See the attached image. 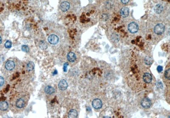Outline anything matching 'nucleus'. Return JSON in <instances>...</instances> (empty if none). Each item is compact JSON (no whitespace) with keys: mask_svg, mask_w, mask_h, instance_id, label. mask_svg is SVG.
<instances>
[{"mask_svg":"<svg viewBox=\"0 0 170 118\" xmlns=\"http://www.w3.org/2000/svg\"><path fill=\"white\" fill-rule=\"evenodd\" d=\"M138 30L139 26L138 24L135 22H132L130 23L128 26V30L132 33H135L137 32Z\"/></svg>","mask_w":170,"mask_h":118,"instance_id":"nucleus-2","label":"nucleus"},{"mask_svg":"<svg viewBox=\"0 0 170 118\" xmlns=\"http://www.w3.org/2000/svg\"><path fill=\"white\" fill-rule=\"evenodd\" d=\"M120 13L122 17H127L129 15V9L126 7H123L120 10Z\"/></svg>","mask_w":170,"mask_h":118,"instance_id":"nucleus-12","label":"nucleus"},{"mask_svg":"<svg viewBox=\"0 0 170 118\" xmlns=\"http://www.w3.org/2000/svg\"><path fill=\"white\" fill-rule=\"evenodd\" d=\"M34 63L32 61H30L27 65L26 68H27L28 71L30 72V71H32L34 69Z\"/></svg>","mask_w":170,"mask_h":118,"instance_id":"nucleus-17","label":"nucleus"},{"mask_svg":"<svg viewBox=\"0 0 170 118\" xmlns=\"http://www.w3.org/2000/svg\"><path fill=\"white\" fill-rule=\"evenodd\" d=\"M48 40L49 43L52 45H55L57 44L59 42V39L57 35L51 34L49 36L48 38Z\"/></svg>","mask_w":170,"mask_h":118,"instance_id":"nucleus-4","label":"nucleus"},{"mask_svg":"<svg viewBox=\"0 0 170 118\" xmlns=\"http://www.w3.org/2000/svg\"><path fill=\"white\" fill-rule=\"evenodd\" d=\"M76 56L72 52H69L67 55V59L70 62H74L76 59Z\"/></svg>","mask_w":170,"mask_h":118,"instance_id":"nucleus-11","label":"nucleus"},{"mask_svg":"<svg viewBox=\"0 0 170 118\" xmlns=\"http://www.w3.org/2000/svg\"><path fill=\"white\" fill-rule=\"evenodd\" d=\"M68 87V84L65 80H60L58 84V87L60 90H66Z\"/></svg>","mask_w":170,"mask_h":118,"instance_id":"nucleus-8","label":"nucleus"},{"mask_svg":"<svg viewBox=\"0 0 170 118\" xmlns=\"http://www.w3.org/2000/svg\"><path fill=\"white\" fill-rule=\"evenodd\" d=\"M141 105L144 108H149L151 105V100L148 98H144L141 101Z\"/></svg>","mask_w":170,"mask_h":118,"instance_id":"nucleus-7","label":"nucleus"},{"mask_svg":"<svg viewBox=\"0 0 170 118\" xmlns=\"http://www.w3.org/2000/svg\"><path fill=\"white\" fill-rule=\"evenodd\" d=\"M2 38H1V36H0V44H1V43H2Z\"/></svg>","mask_w":170,"mask_h":118,"instance_id":"nucleus-27","label":"nucleus"},{"mask_svg":"<svg viewBox=\"0 0 170 118\" xmlns=\"http://www.w3.org/2000/svg\"><path fill=\"white\" fill-rule=\"evenodd\" d=\"M8 104L6 101H2L0 102V109L4 111L8 108Z\"/></svg>","mask_w":170,"mask_h":118,"instance_id":"nucleus-16","label":"nucleus"},{"mask_svg":"<svg viewBox=\"0 0 170 118\" xmlns=\"http://www.w3.org/2000/svg\"><path fill=\"white\" fill-rule=\"evenodd\" d=\"M92 105L94 109H100L102 107V101L100 99H94L92 102Z\"/></svg>","mask_w":170,"mask_h":118,"instance_id":"nucleus-5","label":"nucleus"},{"mask_svg":"<svg viewBox=\"0 0 170 118\" xmlns=\"http://www.w3.org/2000/svg\"><path fill=\"white\" fill-rule=\"evenodd\" d=\"M45 92L48 94L51 95L55 92V90L51 86H47L45 88Z\"/></svg>","mask_w":170,"mask_h":118,"instance_id":"nucleus-15","label":"nucleus"},{"mask_svg":"<svg viewBox=\"0 0 170 118\" xmlns=\"http://www.w3.org/2000/svg\"><path fill=\"white\" fill-rule=\"evenodd\" d=\"M4 78L0 76V87H1L3 85V84H4Z\"/></svg>","mask_w":170,"mask_h":118,"instance_id":"nucleus-23","label":"nucleus"},{"mask_svg":"<svg viewBox=\"0 0 170 118\" xmlns=\"http://www.w3.org/2000/svg\"><path fill=\"white\" fill-rule=\"evenodd\" d=\"M121 1L124 4H126L129 2V0H121Z\"/></svg>","mask_w":170,"mask_h":118,"instance_id":"nucleus-26","label":"nucleus"},{"mask_svg":"<svg viewBox=\"0 0 170 118\" xmlns=\"http://www.w3.org/2000/svg\"><path fill=\"white\" fill-rule=\"evenodd\" d=\"M78 116L77 112L76 110L74 109H72L68 113V117L69 118H76Z\"/></svg>","mask_w":170,"mask_h":118,"instance_id":"nucleus-14","label":"nucleus"},{"mask_svg":"<svg viewBox=\"0 0 170 118\" xmlns=\"http://www.w3.org/2000/svg\"><path fill=\"white\" fill-rule=\"evenodd\" d=\"M165 77L168 79H170V69L169 68L167 70L165 73Z\"/></svg>","mask_w":170,"mask_h":118,"instance_id":"nucleus-20","label":"nucleus"},{"mask_svg":"<svg viewBox=\"0 0 170 118\" xmlns=\"http://www.w3.org/2000/svg\"><path fill=\"white\" fill-rule=\"evenodd\" d=\"M144 62L148 65H151L153 62V60L152 58L149 57H146L144 58Z\"/></svg>","mask_w":170,"mask_h":118,"instance_id":"nucleus-18","label":"nucleus"},{"mask_svg":"<svg viewBox=\"0 0 170 118\" xmlns=\"http://www.w3.org/2000/svg\"><path fill=\"white\" fill-rule=\"evenodd\" d=\"M165 31V26L163 24H157L154 28V32L157 35H161Z\"/></svg>","mask_w":170,"mask_h":118,"instance_id":"nucleus-3","label":"nucleus"},{"mask_svg":"<svg viewBox=\"0 0 170 118\" xmlns=\"http://www.w3.org/2000/svg\"><path fill=\"white\" fill-rule=\"evenodd\" d=\"M5 68L8 71L13 70L15 67V64L13 61L9 60L6 61L5 65Z\"/></svg>","mask_w":170,"mask_h":118,"instance_id":"nucleus-6","label":"nucleus"},{"mask_svg":"<svg viewBox=\"0 0 170 118\" xmlns=\"http://www.w3.org/2000/svg\"><path fill=\"white\" fill-rule=\"evenodd\" d=\"M12 43L10 41H7L5 44V47L7 49L10 48L12 47Z\"/></svg>","mask_w":170,"mask_h":118,"instance_id":"nucleus-22","label":"nucleus"},{"mask_svg":"<svg viewBox=\"0 0 170 118\" xmlns=\"http://www.w3.org/2000/svg\"><path fill=\"white\" fill-rule=\"evenodd\" d=\"M60 8L63 12L68 11L70 8V4L67 1H64L61 4Z\"/></svg>","mask_w":170,"mask_h":118,"instance_id":"nucleus-9","label":"nucleus"},{"mask_svg":"<svg viewBox=\"0 0 170 118\" xmlns=\"http://www.w3.org/2000/svg\"><path fill=\"white\" fill-rule=\"evenodd\" d=\"M68 64L67 63H66L64 64V70L65 72H66L67 71V66H68Z\"/></svg>","mask_w":170,"mask_h":118,"instance_id":"nucleus-25","label":"nucleus"},{"mask_svg":"<svg viewBox=\"0 0 170 118\" xmlns=\"http://www.w3.org/2000/svg\"><path fill=\"white\" fill-rule=\"evenodd\" d=\"M21 49L23 51L26 52H29L30 49H29V48L26 45H23L22 46V48H21Z\"/></svg>","mask_w":170,"mask_h":118,"instance_id":"nucleus-21","label":"nucleus"},{"mask_svg":"<svg viewBox=\"0 0 170 118\" xmlns=\"http://www.w3.org/2000/svg\"><path fill=\"white\" fill-rule=\"evenodd\" d=\"M143 79L145 83H150L152 80V75L150 73H145L143 76Z\"/></svg>","mask_w":170,"mask_h":118,"instance_id":"nucleus-10","label":"nucleus"},{"mask_svg":"<svg viewBox=\"0 0 170 118\" xmlns=\"http://www.w3.org/2000/svg\"><path fill=\"white\" fill-rule=\"evenodd\" d=\"M163 10V7L161 4H160L156 5L154 8V11L155 12V13L158 14L161 13Z\"/></svg>","mask_w":170,"mask_h":118,"instance_id":"nucleus-13","label":"nucleus"},{"mask_svg":"<svg viewBox=\"0 0 170 118\" xmlns=\"http://www.w3.org/2000/svg\"><path fill=\"white\" fill-rule=\"evenodd\" d=\"M30 95L26 92H18L12 99L11 106L15 113L22 111L27 105Z\"/></svg>","mask_w":170,"mask_h":118,"instance_id":"nucleus-1","label":"nucleus"},{"mask_svg":"<svg viewBox=\"0 0 170 118\" xmlns=\"http://www.w3.org/2000/svg\"><path fill=\"white\" fill-rule=\"evenodd\" d=\"M163 70V67L161 66H158L157 67V70L159 73L161 72Z\"/></svg>","mask_w":170,"mask_h":118,"instance_id":"nucleus-24","label":"nucleus"},{"mask_svg":"<svg viewBox=\"0 0 170 118\" xmlns=\"http://www.w3.org/2000/svg\"><path fill=\"white\" fill-rule=\"evenodd\" d=\"M111 39H112V40H113L114 42H116V43L118 42L119 41V39L118 35H117V34H115V33H114L112 35Z\"/></svg>","mask_w":170,"mask_h":118,"instance_id":"nucleus-19","label":"nucleus"}]
</instances>
